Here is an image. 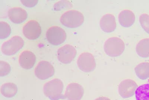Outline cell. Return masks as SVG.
<instances>
[{"label": "cell", "mask_w": 149, "mask_h": 100, "mask_svg": "<svg viewBox=\"0 0 149 100\" xmlns=\"http://www.w3.org/2000/svg\"><path fill=\"white\" fill-rule=\"evenodd\" d=\"M63 87L62 81L55 78L45 84L43 92L45 95L51 100H59L63 98Z\"/></svg>", "instance_id": "1"}, {"label": "cell", "mask_w": 149, "mask_h": 100, "mask_svg": "<svg viewBox=\"0 0 149 100\" xmlns=\"http://www.w3.org/2000/svg\"><path fill=\"white\" fill-rule=\"evenodd\" d=\"M84 21V17L81 12L72 10L63 13L60 18L61 23L65 27L75 28L81 26Z\"/></svg>", "instance_id": "2"}, {"label": "cell", "mask_w": 149, "mask_h": 100, "mask_svg": "<svg viewBox=\"0 0 149 100\" xmlns=\"http://www.w3.org/2000/svg\"><path fill=\"white\" fill-rule=\"evenodd\" d=\"M105 52L110 57H119L123 54L125 45L123 40L117 37H111L105 42L104 46Z\"/></svg>", "instance_id": "3"}, {"label": "cell", "mask_w": 149, "mask_h": 100, "mask_svg": "<svg viewBox=\"0 0 149 100\" xmlns=\"http://www.w3.org/2000/svg\"><path fill=\"white\" fill-rule=\"evenodd\" d=\"M24 41L19 36H14L4 42L1 47V51L5 55H14L23 47Z\"/></svg>", "instance_id": "4"}, {"label": "cell", "mask_w": 149, "mask_h": 100, "mask_svg": "<svg viewBox=\"0 0 149 100\" xmlns=\"http://www.w3.org/2000/svg\"><path fill=\"white\" fill-rule=\"evenodd\" d=\"M47 39L51 44L58 46L66 41V34L62 28L54 26L49 28L46 34Z\"/></svg>", "instance_id": "5"}, {"label": "cell", "mask_w": 149, "mask_h": 100, "mask_svg": "<svg viewBox=\"0 0 149 100\" xmlns=\"http://www.w3.org/2000/svg\"><path fill=\"white\" fill-rule=\"evenodd\" d=\"M77 64L80 70L86 73L91 72L96 67L94 56L91 53L88 52L82 53L79 56Z\"/></svg>", "instance_id": "6"}, {"label": "cell", "mask_w": 149, "mask_h": 100, "mask_svg": "<svg viewBox=\"0 0 149 100\" xmlns=\"http://www.w3.org/2000/svg\"><path fill=\"white\" fill-rule=\"evenodd\" d=\"M54 66L50 62L45 61L40 62L34 70L36 77L41 80L48 79L54 75Z\"/></svg>", "instance_id": "7"}, {"label": "cell", "mask_w": 149, "mask_h": 100, "mask_svg": "<svg viewBox=\"0 0 149 100\" xmlns=\"http://www.w3.org/2000/svg\"><path fill=\"white\" fill-rule=\"evenodd\" d=\"M57 54L60 62L64 64H68L75 58L77 51L74 46L67 44L58 49Z\"/></svg>", "instance_id": "8"}, {"label": "cell", "mask_w": 149, "mask_h": 100, "mask_svg": "<svg viewBox=\"0 0 149 100\" xmlns=\"http://www.w3.org/2000/svg\"><path fill=\"white\" fill-rule=\"evenodd\" d=\"M22 31L26 38L29 40H34L37 39L40 36L42 28L37 21L31 20L24 25Z\"/></svg>", "instance_id": "9"}, {"label": "cell", "mask_w": 149, "mask_h": 100, "mask_svg": "<svg viewBox=\"0 0 149 100\" xmlns=\"http://www.w3.org/2000/svg\"><path fill=\"white\" fill-rule=\"evenodd\" d=\"M138 87L137 84L135 81L130 79H125L119 84L118 92L122 98H129L135 95Z\"/></svg>", "instance_id": "10"}, {"label": "cell", "mask_w": 149, "mask_h": 100, "mask_svg": "<svg viewBox=\"0 0 149 100\" xmlns=\"http://www.w3.org/2000/svg\"><path fill=\"white\" fill-rule=\"evenodd\" d=\"M84 93L81 85L76 83H71L66 87L64 97L68 100H81Z\"/></svg>", "instance_id": "11"}, {"label": "cell", "mask_w": 149, "mask_h": 100, "mask_svg": "<svg viewBox=\"0 0 149 100\" xmlns=\"http://www.w3.org/2000/svg\"><path fill=\"white\" fill-rule=\"evenodd\" d=\"M36 58L34 53L29 50H25L19 57V62L21 67L26 70H30L35 65Z\"/></svg>", "instance_id": "12"}, {"label": "cell", "mask_w": 149, "mask_h": 100, "mask_svg": "<svg viewBox=\"0 0 149 100\" xmlns=\"http://www.w3.org/2000/svg\"><path fill=\"white\" fill-rule=\"evenodd\" d=\"M8 15L10 20L15 24L22 23L28 17L27 12L20 7L11 8L8 11Z\"/></svg>", "instance_id": "13"}, {"label": "cell", "mask_w": 149, "mask_h": 100, "mask_svg": "<svg viewBox=\"0 0 149 100\" xmlns=\"http://www.w3.org/2000/svg\"><path fill=\"white\" fill-rule=\"evenodd\" d=\"M100 25L101 29L105 32H112L116 28L115 17L113 15L110 14L104 15L100 19Z\"/></svg>", "instance_id": "14"}, {"label": "cell", "mask_w": 149, "mask_h": 100, "mask_svg": "<svg viewBox=\"0 0 149 100\" xmlns=\"http://www.w3.org/2000/svg\"><path fill=\"white\" fill-rule=\"evenodd\" d=\"M119 21L120 24L124 27L131 26L135 21V16L134 13L129 9H125L119 13Z\"/></svg>", "instance_id": "15"}, {"label": "cell", "mask_w": 149, "mask_h": 100, "mask_svg": "<svg viewBox=\"0 0 149 100\" xmlns=\"http://www.w3.org/2000/svg\"><path fill=\"white\" fill-rule=\"evenodd\" d=\"M17 92L18 87L17 85L13 83H6L1 86V93L5 98H13L16 95Z\"/></svg>", "instance_id": "16"}, {"label": "cell", "mask_w": 149, "mask_h": 100, "mask_svg": "<svg viewBox=\"0 0 149 100\" xmlns=\"http://www.w3.org/2000/svg\"><path fill=\"white\" fill-rule=\"evenodd\" d=\"M137 54L140 57L147 58L149 57V38L141 40L136 48Z\"/></svg>", "instance_id": "17"}, {"label": "cell", "mask_w": 149, "mask_h": 100, "mask_svg": "<svg viewBox=\"0 0 149 100\" xmlns=\"http://www.w3.org/2000/svg\"><path fill=\"white\" fill-rule=\"evenodd\" d=\"M136 74L142 80L149 78V62H142L137 65L135 68Z\"/></svg>", "instance_id": "18"}, {"label": "cell", "mask_w": 149, "mask_h": 100, "mask_svg": "<svg viewBox=\"0 0 149 100\" xmlns=\"http://www.w3.org/2000/svg\"><path fill=\"white\" fill-rule=\"evenodd\" d=\"M135 94L136 100H149V84L138 87Z\"/></svg>", "instance_id": "19"}, {"label": "cell", "mask_w": 149, "mask_h": 100, "mask_svg": "<svg viewBox=\"0 0 149 100\" xmlns=\"http://www.w3.org/2000/svg\"><path fill=\"white\" fill-rule=\"evenodd\" d=\"M11 29L10 26L7 22L1 21L0 22V38L4 39L10 36Z\"/></svg>", "instance_id": "20"}, {"label": "cell", "mask_w": 149, "mask_h": 100, "mask_svg": "<svg viewBox=\"0 0 149 100\" xmlns=\"http://www.w3.org/2000/svg\"><path fill=\"white\" fill-rule=\"evenodd\" d=\"M140 24L143 30L149 34V15L146 14H143L139 17Z\"/></svg>", "instance_id": "21"}, {"label": "cell", "mask_w": 149, "mask_h": 100, "mask_svg": "<svg viewBox=\"0 0 149 100\" xmlns=\"http://www.w3.org/2000/svg\"><path fill=\"white\" fill-rule=\"evenodd\" d=\"M11 67L7 62L0 61V76L5 77L8 76L11 71Z\"/></svg>", "instance_id": "22"}, {"label": "cell", "mask_w": 149, "mask_h": 100, "mask_svg": "<svg viewBox=\"0 0 149 100\" xmlns=\"http://www.w3.org/2000/svg\"><path fill=\"white\" fill-rule=\"evenodd\" d=\"M21 2L22 3V4L26 7L29 8H31L34 7L38 3V1L37 0H32V1H28V0H22L21 1Z\"/></svg>", "instance_id": "23"}, {"label": "cell", "mask_w": 149, "mask_h": 100, "mask_svg": "<svg viewBox=\"0 0 149 100\" xmlns=\"http://www.w3.org/2000/svg\"><path fill=\"white\" fill-rule=\"evenodd\" d=\"M94 100H111L109 98H107V97H104V96H100L98 98Z\"/></svg>", "instance_id": "24"}]
</instances>
